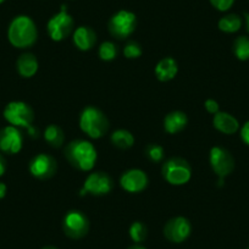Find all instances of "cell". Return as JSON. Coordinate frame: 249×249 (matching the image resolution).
<instances>
[{"instance_id":"1","label":"cell","mask_w":249,"mask_h":249,"mask_svg":"<svg viewBox=\"0 0 249 249\" xmlns=\"http://www.w3.org/2000/svg\"><path fill=\"white\" fill-rule=\"evenodd\" d=\"M65 157L72 166L82 171H89L97 161V150L88 141L77 140L69 143L65 149Z\"/></svg>"},{"instance_id":"2","label":"cell","mask_w":249,"mask_h":249,"mask_svg":"<svg viewBox=\"0 0 249 249\" xmlns=\"http://www.w3.org/2000/svg\"><path fill=\"white\" fill-rule=\"evenodd\" d=\"M8 37L14 47L20 49L28 48L37 40V27L32 18L28 16H18L11 21Z\"/></svg>"},{"instance_id":"3","label":"cell","mask_w":249,"mask_h":249,"mask_svg":"<svg viewBox=\"0 0 249 249\" xmlns=\"http://www.w3.org/2000/svg\"><path fill=\"white\" fill-rule=\"evenodd\" d=\"M80 127L90 138L103 137L109 128V121L107 116L94 107H86L80 117Z\"/></svg>"},{"instance_id":"4","label":"cell","mask_w":249,"mask_h":249,"mask_svg":"<svg viewBox=\"0 0 249 249\" xmlns=\"http://www.w3.org/2000/svg\"><path fill=\"white\" fill-rule=\"evenodd\" d=\"M162 176L170 184L181 186L191 179L192 169L186 160L172 158L167 160L162 166Z\"/></svg>"},{"instance_id":"5","label":"cell","mask_w":249,"mask_h":249,"mask_svg":"<svg viewBox=\"0 0 249 249\" xmlns=\"http://www.w3.org/2000/svg\"><path fill=\"white\" fill-rule=\"evenodd\" d=\"M210 166L219 177V184H224L225 177L229 176L234 169V159L229 150L221 147L212 148L209 154Z\"/></svg>"},{"instance_id":"6","label":"cell","mask_w":249,"mask_h":249,"mask_svg":"<svg viewBox=\"0 0 249 249\" xmlns=\"http://www.w3.org/2000/svg\"><path fill=\"white\" fill-rule=\"evenodd\" d=\"M73 27V20L70 14L68 13L66 5L61 6L60 13L53 16L48 22L47 28L50 38L55 42H60L68 37Z\"/></svg>"},{"instance_id":"7","label":"cell","mask_w":249,"mask_h":249,"mask_svg":"<svg viewBox=\"0 0 249 249\" xmlns=\"http://www.w3.org/2000/svg\"><path fill=\"white\" fill-rule=\"evenodd\" d=\"M4 117L11 126L30 128L33 121V111L26 103L11 102L4 109Z\"/></svg>"},{"instance_id":"8","label":"cell","mask_w":249,"mask_h":249,"mask_svg":"<svg viewBox=\"0 0 249 249\" xmlns=\"http://www.w3.org/2000/svg\"><path fill=\"white\" fill-rule=\"evenodd\" d=\"M136 23L137 18L135 14L127 10H120L110 18L109 31L114 37L124 39L132 35L133 31L136 30Z\"/></svg>"},{"instance_id":"9","label":"cell","mask_w":249,"mask_h":249,"mask_svg":"<svg viewBox=\"0 0 249 249\" xmlns=\"http://www.w3.org/2000/svg\"><path fill=\"white\" fill-rule=\"evenodd\" d=\"M88 229H89V222L85 214L78 210H72L66 214L64 219V231L70 238H82L87 234Z\"/></svg>"},{"instance_id":"10","label":"cell","mask_w":249,"mask_h":249,"mask_svg":"<svg viewBox=\"0 0 249 249\" xmlns=\"http://www.w3.org/2000/svg\"><path fill=\"white\" fill-rule=\"evenodd\" d=\"M112 190V181L107 175L103 172H93L86 178L81 196L89 193L93 196H104Z\"/></svg>"},{"instance_id":"11","label":"cell","mask_w":249,"mask_h":249,"mask_svg":"<svg viewBox=\"0 0 249 249\" xmlns=\"http://www.w3.org/2000/svg\"><path fill=\"white\" fill-rule=\"evenodd\" d=\"M192 226L191 222L183 216H177L170 220L164 227V234L169 241L181 243L190 237Z\"/></svg>"},{"instance_id":"12","label":"cell","mask_w":249,"mask_h":249,"mask_svg":"<svg viewBox=\"0 0 249 249\" xmlns=\"http://www.w3.org/2000/svg\"><path fill=\"white\" fill-rule=\"evenodd\" d=\"M57 169V164L53 157L48 154H39L33 158L30 164V171L35 177L39 179H47L54 176Z\"/></svg>"},{"instance_id":"13","label":"cell","mask_w":249,"mask_h":249,"mask_svg":"<svg viewBox=\"0 0 249 249\" xmlns=\"http://www.w3.org/2000/svg\"><path fill=\"white\" fill-rule=\"evenodd\" d=\"M120 184L124 191L130 193L142 192L148 184V177L145 172L140 169L128 170L121 176Z\"/></svg>"},{"instance_id":"14","label":"cell","mask_w":249,"mask_h":249,"mask_svg":"<svg viewBox=\"0 0 249 249\" xmlns=\"http://www.w3.org/2000/svg\"><path fill=\"white\" fill-rule=\"evenodd\" d=\"M22 148V136L15 126H8L0 132V150L16 154Z\"/></svg>"},{"instance_id":"15","label":"cell","mask_w":249,"mask_h":249,"mask_svg":"<svg viewBox=\"0 0 249 249\" xmlns=\"http://www.w3.org/2000/svg\"><path fill=\"white\" fill-rule=\"evenodd\" d=\"M213 124L217 131L225 133V135H233L239 128L238 120L229 112L224 111H219L214 115Z\"/></svg>"},{"instance_id":"16","label":"cell","mask_w":249,"mask_h":249,"mask_svg":"<svg viewBox=\"0 0 249 249\" xmlns=\"http://www.w3.org/2000/svg\"><path fill=\"white\" fill-rule=\"evenodd\" d=\"M97 42V35L90 27L81 26L73 33V43L80 50H89L94 47Z\"/></svg>"},{"instance_id":"17","label":"cell","mask_w":249,"mask_h":249,"mask_svg":"<svg viewBox=\"0 0 249 249\" xmlns=\"http://www.w3.org/2000/svg\"><path fill=\"white\" fill-rule=\"evenodd\" d=\"M177 71H178V66H177L176 60L172 57H165L158 62L155 68V76L161 82H166L176 77Z\"/></svg>"},{"instance_id":"18","label":"cell","mask_w":249,"mask_h":249,"mask_svg":"<svg viewBox=\"0 0 249 249\" xmlns=\"http://www.w3.org/2000/svg\"><path fill=\"white\" fill-rule=\"evenodd\" d=\"M187 122H188V119H187L184 112L172 111L170 114H167L166 117L164 119L165 131L167 133H171V135L178 133L186 127Z\"/></svg>"},{"instance_id":"19","label":"cell","mask_w":249,"mask_h":249,"mask_svg":"<svg viewBox=\"0 0 249 249\" xmlns=\"http://www.w3.org/2000/svg\"><path fill=\"white\" fill-rule=\"evenodd\" d=\"M18 71L22 77L30 78L38 71V60L31 53L22 54L18 60Z\"/></svg>"},{"instance_id":"20","label":"cell","mask_w":249,"mask_h":249,"mask_svg":"<svg viewBox=\"0 0 249 249\" xmlns=\"http://www.w3.org/2000/svg\"><path fill=\"white\" fill-rule=\"evenodd\" d=\"M219 30L225 33H234L241 30L242 18L236 14H229L219 20Z\"/></svg>"},{"instance_id":"21","label":"cell","mask_w":249,"mask_h":249,"mask_svg":"<svg viewBox=\"0 0 249 249\" xmlns=\"http://www.w3.org/2000/svg\"><path fill=\"white\" fill-rule=\"evenodd\" d=\"M111 142L120 149H128L135 143L132 133L127 130H117L111 135Z\"/></svg>"},{"instance_id":"22","label":"cell","mask_w":249,"mask_h":249,"mask_svg":"<svg viewBox=\"0 0 249 249\" xmlns=\"http://www.w3.org/2000/svg\"><path fill=\"white\" fill-rule=\"evenodd\" d=\"M44 138L52 147L59 148L64 143V132L56 124H49L44 131Z\"/></svg>"},{"instance_id":"23","label":"cell","mask_w":249,"mask_h":249,"mask_svg":"<svg viewBox=\"0 0 249 249\" xmlns=\"http://www.w3.org/2000/svg\"><path fill=\"white\" fill-rule=\"evenodd\" d=\"M233 53L241 61L249 60V37L241 36L233 43Z\"/></svg>"},{"instance_id":"24","label":"cell","mask_w":249,"mask_h":249,"mask_svg":"<svg viewBox=\"0 0 249 249\" xmlns=\"http://www.w3.org/2000/svg\"><path fill=\"white\" fill-rule=\"evenodd\" d=\"M130 237L136 243H141L147 237V227L140 221H136L130 227Z\"/></svg>"},{"instance_id":"25","label":"cell","mask_w":249,"mask_h":249,"mask_svg":"<svg viewBox=\"0 0 249 249\" xmlns=\"http://www.w3.org/2000/svg\"><path fill=\"white\" fill-rule=\"evenodd\" d=\"M117 49L116 45L112 42H104L99 48V56L104 61H111L116 57Z\"/></svg>"},{"instance_id":"26","label":"cell","mask_w":249,"mask_h":249,"mask_svg":"<svg viewBox=\"0 0 249 249\" xmlns=\"http://www.w3.org/2000/svg\"><path fill=\"white\" fill-rule=\"evenodd\" d=\"M145 155L149 160L158 162L164 158V149L158 144H149L145 148Z\"/></svg>"},{"instance_id":"27","label":"cell","mask_w":249,"mask_h":249,"mask_svg":"<svg viewBox=\"0 0 249 249\" xmlns=\"http://www.w3.org/2000/svg\"><path fill=\"white\" fill-rule=\"evenodd\" d=\"M124 54L127 59H137V57H140L142 55V49H141L138 43L130 42L124 47Z\"/></svg>"},{"instance_id":"28","label":"cell","mask_w":249,"mask_h":249,"mask_svg":"<svg viewBox=\"0 0 249 249\" xmlns=\"http://www.w3.org/2000/svg\"><path fill=\"white\" fill-rule=\"evenodd\" d=\"M210 4L219 11H227L232 8L234 0H210Z\"/></svg>"},{"instance_id":"29","label":"cell","mask_w":249,"mask_h":249,"mask_svg":"<svg viewBox=\"0 0 249 249\" xmlns=\"http://www.w3.org/2000/svg\"><path fill=\"white\" fill-rule=\"evenodd\" d=\"M205 109H207L208 112H210V114H217L219 112V104H217L216 100L214 99H208L207 102H205L204 104Z\"/></svg>"},{"instance_id":"30","label":"cell","mask_w":249,"mask_h":249,"mask_svg":"<svg viewBox=\"0 0 249 249\" xmlns=\"http://www.w3.org/2000/svg\"><path fill=\"white\" fill-rule=\"evenodd\" d=\"M241 138L247 145H249V121H247L246 124L242 126L241 128Z\"/></svg>"},{"instance_id":"31","label":"cell","mask_w":249,"mask_h":249,"mask_svg":"<svg viewBox=\"0 0 249 249\" xmlns=\"http://www.w3.org/2000/svg\"><path fill=\"white\" fill-rule=\"evenodd\" d=\"M5 195H6V186L3 183V182H0V199L5 197Z\"/></svg>"},{"instance_id":"32","label":"cell","mask_w":249,"mask_h":249,"mask_svg":"<svg viewBox=\"0 0 249 249\" xmlns=\"http://www.w3.org/2000/svg\"><path fill=\"white\" fill-rule=\"evenodd\" d=\"M4 172H5V162H4L3 157L0 155V176H3Z\"/></svg>"},{"instance_id":"33","label":"cell","mask_w":249,"mask_h":249,"mask_svg":"<svg viewBox=\"0 0 249 249\" xmlns=\"http://www.w3.org/2000/svg\"><path fill=\"white\" fill-rule=\"evenodd\" d=\"M244 18H246V25H247V31H248V32H249V13H248V14H246V15H244Z\"/></svg>"},{"instance_id":"34","label":"cell","mask_w":249,"mask_h":249,"mask_svg":"<svg viewBox=\"0 0 249 249\" xmlns=\"http://www.w3.org/2000/svg\"><path fill=\"white\" fill-rule=\"evenodd\" d=\"M128 249H147V248H144V247H142V246H132V247H130Z\"/></svg>"},{"instance_id":"35","label":"cell","mask_w":249,"mask_h":249,"mask_svg":"<svg viewBox=\"0 0 249 249\" xmlns=\"http://www.w3.org/2000/svg\"><path fill=\"white\" fill-rule=\"evenodd\" d=\"M43 249H57V248H55V247H52V246H47V247H44Z\"/></svg>"},{"instance_id":"36","label":"cell","mask_w":249,"mask_h":249,"mask_svg":"<svg viewBox=\"0 0 249 249\" xmlns=\"http://www.w3.org/2000/svg\"><path fill=\"white\" fill-rule=\"evenodd\" d=\"M4 1H5V0H0V4H3Z\"/></svg>"},{"instance_id":"37","label":"cell","mask_w":249,"mask_h":249,"mask_svg":"<svg viewBox=\"0 0 249 249\" xmlns=\"http://www.w3.org/2000/svg\"><path fill=\"white\" fill-rule=\"evenodd\" d=\"M248 249H249V248H248Z\"/></svg>"}]
</instances>
